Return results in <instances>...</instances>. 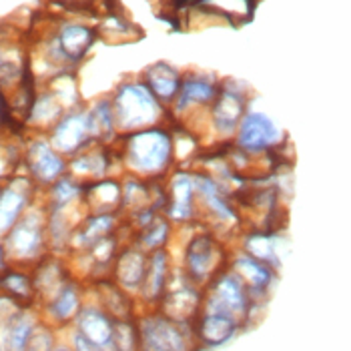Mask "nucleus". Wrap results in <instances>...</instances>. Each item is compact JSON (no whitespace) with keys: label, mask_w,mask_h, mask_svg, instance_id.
Returning <instances> with one entry per match:
<instances>
[{"label":"nucleus","mask_w":351,"mask_h":351,"mask_svg":"<svg viewBox=\"0 0 351 351\" xmlns=\"http://www.w3.org/2000/svg\"><path fill=\"white\" fill-rule=\"evenodd\" d=\"M56 351H69V350H64V348H60V350H56Z\"/></svg>","instance_id":"cd10ccee"},{"label":"nucleus","mask_w":351,"mask_h":351,"mask_svg":"<svg viewBox=\"0 0 351 351\" xmlns=\"http://www.w3.org/2000/svg\"><path fill=\"white\" fill-rule=\"evenodd\" d=\"M27 167L30 173V181L54 185L58 179L64 177L69 165L64 157L51 145V141H34L28 145Z\"/></svg>","instance_id":"9b49d317"},{"label":"nucleus","mask_w":351,"mask_h":351,"mask_svg":"<svg viewBox=\"0 0 351 351\" xmlns=\"http://www.w3.org/2000/svg\"><path fill=\"white\" fill-rule=\"evenodd\" d=\"M30 351H38V350H30Z\"/></svg>","instance_id":"c756f323"},{"label":"nucleus","mask_w":351,"mask_h":351,"mask_svg":"<svg viewBox=\"0 0 351 351\" xmlns=\"http://www.w3.org/2000/svg\"><path fill=\"white\" fill-rule=\"evenodd\" d=\"M45 219L28 209L23 219L6 233V251L14 259H34L45 245Z\"/></svg>","instance_id":"9d476101"},{"label":"nucleus","mask_w":351,"mask_h":351,"mask_svg":"<svg viewBox=\"0 0 351 351\" xmlns=\"http://www.w3.org/2000/svg\"><path fill=\"white\" fill-rule=\"evenodd\" d=\"M281 141H283V131L269 114L249 108L239 125L237 135L233 138V145L247 155L263 157V155H271V151L277 149Z\"/></svg>","instance_id":"6e6552de"},{"label":"nucleus","mask_w":351,"mask_h":351,"mask_svg":"<svg viewBox=\"0 0 351 351\" xmlns=\"http://www.w3.org/2000/svg\"><path fill=\"white\" fill-rule=\"evenodd\" d=\"M77 325H79V333L84 339H88L90 343H95L99 348L112 350L114 322L105 311H101L97 307H84L79 311Z\"/></svg>","instance_id":"f3484780"},{"label":"nucleus","mask_w":351,"mask_h":351,"mask_svg":"<svg viewBox=\"0 0 351 351\" xmlns=\"http://www.w3.org/2000/svg\"><path fill=\"white\" fill-rule=\"evenodd\" d=\"M110 103L119 136L161 125H171L169 108L151 93V88L143 82V79L123 82L114 90Z\"/></svg>","instance_id":"f03ea898"},{"label":"nucleus","mask_w":351,"mask_h":351,"mask_svg":"<svg viewBox=\"0 0 351 351\" xmlns=\"http://www.w3.org/2000/svg\"><path fill=\"white\" fill-rule=\"evenodd\" d=\"M162 213L173 225L185 227L197 223V177L193 169L177 167L165 179Z\"/></svg>","instance_id":"0eeeda50"},{"label":"nucleus","mask_w":351,"mask_h":351,"mask_svg":"<svg viewBox=\"0 0 351 351\" xmlns=\"http://www.w3.org/2000/svg\"><path fill=\"white\" fill-rule=\"evenodd\" d=\"M95 40V32L82 25H66L60 30L58 49L60 54L69 60H79L82 54L90 49Z\"/></svg>","instance_id":"5701e85b"},{"label":"nucleus","mask_w":351,"mask_h":351,"mask_svg":"<svg viewBox=\"0 0 351 351\" xmlns=\"http://www.w3.org/2000/svg\"><path fill=\"white\" fill-rule=\"evenodd\" d=\"M49 141L62 157H75L77 153H81L93 143H97L93 135L88 110L66 112L51 129Z\"/></svg>","instance_id":"1a4fd4ad"},{"label":"nucleus","mask_w":351,"mask_h":351,"mask_svg":"<svg viewBox=\"0 0 351 351\" xmlns=\"http://www.w3.org/2000/svg\"><path fill=\"white\" fill-rule=\"evenodd\" d=\"M173 223L167 219L165 213L155 215V219L151 223H147L143 229H138L135 233V243L145 249L147 253H153L157 249H165L167 243L171 241L173 235Z\"/></svg>","instance_id":"4be33fe9"},{"label":"nucleus","mask_w":351,"mask_h":351,"mask_svg":"<svg viewBox=\"0 0 351 351\" xmlns=\"http://www.w3.org/2000/svg\"><path fill=\"white\" fill-rule=\"evenodd\" d=\"M239 322L223 315V313H211V311H203L197 319L195 327V335L197 339H201L205 346H221L227 339H231L235 335V331L239 329Z\"/></svg>","instance_id":"6ab92c4d"},{"label":"nucleus","mask_w":351,"mask_h":351,"mask_svg":"<svg viewBox=\"0 0 351 351\" xmlns=\"http://www.w3.org/2000/svg\"><path fill=\"white\" fill-rule=\"evenodd\" d=\"M197 2H201V0H181L179 2V8H183L185 4H197Z\"/></svg>","instance_id":"bb28decb"},{"label":"nucleus","mask_w":351,"mask_h":351,"mask_svg":"<svg viewBox=\"0 0 351 351\" xmlns=\"http://www.w3.org/2000/svg\"><path fill=\"white\" fill-rule=\"evenodd\" d=\"M114 145L123 175L145 181H165L175 169V141L171 125H161L131 135H121Z\"/></svg>","instance_id":"f257e3e1"},{"label":"nucleus","mask_w":351,"mask_h":351,"mask_svg":"<svg viewBox=\"0 0 351 351\" xmlns=\"http://www.w3.org/2000/svg\"><path fill=\"white\" fill-rule=\"evenodd\" d=\"M0 285L16 298H28L32 293V283L23 273H6L4 277H0Z\"/></svg>","instance_id":"a878e982"},{"label":"nucleus","mask_w":351,"mask_h":351,"mask_svg":"<svg viewBox=\"0 0 351 351\" xmlns=\"http://www.w3.org/2000/svg\"><path fill=\"white\" fill-rule=\"evenodd\" d=\"M229 267L243 279L253 299L263 295L269 289L271 281H273V271H271L267 263H263V261L247 255L243 251H239Z\"/></svg>","instance_id":"a211bd4d"},{"label":"nucleus","mask_w":351,"mask_h":351,"mask_svg":"<svg viewBox=\"0 0 351 351\" xmlns=\"http://www.w3.org/2000/svg\"><path fill=\"white\" fill-rule=\"evenodd\" d=\"M197 4L215 19H221L223 23L233 27L247 25L257 8V0H201Z\"/></svg>","instance_id":"aec40b11"},{"label":"nucleus","mask_w":351,"mask_h":351,"mask_svg":"<svg viewBox=\"0 0 351 351\" xmlns=\"http://www.w3.org/2000/svg\"><path fill=\"white\" fill-rule=\"evenodd\" d=\"M6 341H8V351H27L30 341H32V322L27 315H16L12 317L8 333H6Z\"/></svg>","instance_id":"393cba45"},{"label":"nucleus","mask_w":351,"mask_h":351,"mask_svg":"<svg viewBox=\"0 0 351 351\" xmlns=\"http://www.w3.org/2000/svg\"><path fill=\"white\" fill-rule=\"evenodd\" d=\"M251 303L253 298L243 279L231 267H227L209 283V291L203 299V311L223 313L243 324L251 311Z\"/></svg>","instance_id":"39448f33"},{"label":"nucleus","mask_w":351,"mask_h":351,"mask_svg":"<svg viewBox=\"0 0 351 351\" xmlns=\"http://www.w3.org/2000/svg\"><path fill=\"white\" fill-rule=\"evenodd\" d=\"M169 281H171V257L165 247V249H157L149 253L147 275L138 293L149 303H161L162 295L169 287Z\"/></svg>","instance_id":"dca6fc26"},{"label":"nucleus","mask_w":351,"mask_h":351,"mask_svg":"<svg viewBox=\"0 0 351 351\" xmlns=\"http://www.w3.org/2000/svg\"><path fill=\"white\" fill-rule=\"evenodd\" d=\"M247 110H249V97L245 84L237 81L221 82L217 99L209 108L213 149L233 143Z\"/></svg>","instance_id":"20e7f679"},{"label":"nucleus","mask_w":351,"mask_h":351,"mask_svg":"<svg viewBox=\"0 0 351 351\" xmlns=\"http://www.w3.org/2000/svg\"><path fill=\"white\" fill-rule=\"evenodd\" d=\"M179 2H181V0H177V6H179Z\"/></svg>","instance_id":"c85d7f7f"},{"label":"nucleus","mask_w":351,"mask_h":351,"mask_svg":"<svg viewBox=\"0 0 351 351\" xmlns=\"http://www.w3.org/2000/svg\"><path fill=\"white\" fill-rule=\"evenodd\" d=\"M82 203L86 209H90L93 215H103V213H119L121 215L123 181L114 179V177H107V179L84 185Z\"/></svg>","instance_id":"ddd939ff"},{"label":"nucleus","mask_w":351,"mask_h":351,"mask_svg":"<svg viewBox=\"0 0 351 351\" xmlns=\"http://www.w3.org/2000/svg\"><path fill=\"white\" fill-rule=\"evenodd\" d=\"M229 265L221 237L197 223L185 247V275L195 285H203L211 283Z\"/></svg>","instance_id":"7ed1b4c3"},{"label":"nucleus","mask_w":351,"mask_h":351,"mask_svg":"<svg viewBox=\"0 0 351 351\" xmlns=\"http://www.w3.org/2000/svg\"><path fill=\"white\" fill-rule=\"evenodd\" d=\"M30 181L16 179L0 191V235H6L28 211Z\"/></svg>","instance_id":"2eb2a0df"},{"label":"nucleus","mask_w":351,"mask_h":351,"mask_svg":"<svg viewBox=\"0 0 351 351\" xmlns=\"http://www.w3.org/2000/svg\"><path fill=\"white\" fill-rule=\"evenodd\" d=\"M81 311L79 307V291L75 285H62L56 293V298L51 303V313L54 315V319L58 322H66L73 315H77Z\"/></svg>","instance_id":"b1692460"},{"label":"nucleus","mask_w":351,"mask_h":351,"mask_svg":"<svg viewBox=\"0 0 351 351\" xmlns=\"http://www.w3.org/2000/svg\"><path fill=\"white\" fill-rule=\"evenodd\" d=\"M143 82L151 88V93L169 108L179 95L183 75L169 62H153L143 71Z\"/></svg>","instance_id":"4468645a"},{"label":"nucleus","mask_w":351,"mask_h":351,"mask_svg":"<svg viewBox=\"0 0 351 351\" xmlns=\"http://www.w3.org/2000/svg\"><path fill=\"white\" fill-rule=\"evenodd\" d=\"M241 251L267 263L269 267L279 263V251H277V235H273L269 231H245Z\"/></svg>","instance_id":"412c9836"},{"label":"nucleus","mask_w":351,"mask_h":351,"mask_svg":"<svg viewBox=\"0 0 351 351\" xmlns=\"http://www.w3.org/2000/svg\"><path fill=\"white\" fill-rule=\"evenodd\" d=\"M191 324H179L161 311L145 315L138 324V350L141 351H189Z\"/></svg>","instance_id":"423d86ee"},{"label":"nucleus","mask_w":351,"mask_h":351,"mask_svg":"<svg viewBox=\"0 0 351 351\" xmlns=\"http://www.w3.org/2000/svg\"><path fill=\"white\" fill-rule=\"evenodd\" d=\"M149 253L138 245H127L114 259V277L127 293H138L147 275Z\"/></svg>","instance_id":"f8f14e48"}]
</instances>
